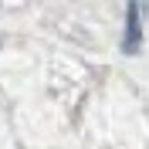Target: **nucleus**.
Listing matches in <instances>:
<instances>
[{"label":"nucleus","instance_id":"obj_1","mask_svg":"<svg viewBox=\"0 0 149 149\" xmlns=\"http://www.w3.org/2000/svg\"><path fill=\"white\" fill-rule=\"evenodd\" d=\"M142 44V27H139V0H129L125 7V41H122V51L125 54H136Z\"/></svg>","mask_w":149,"mask_h":149}]
</instances>
